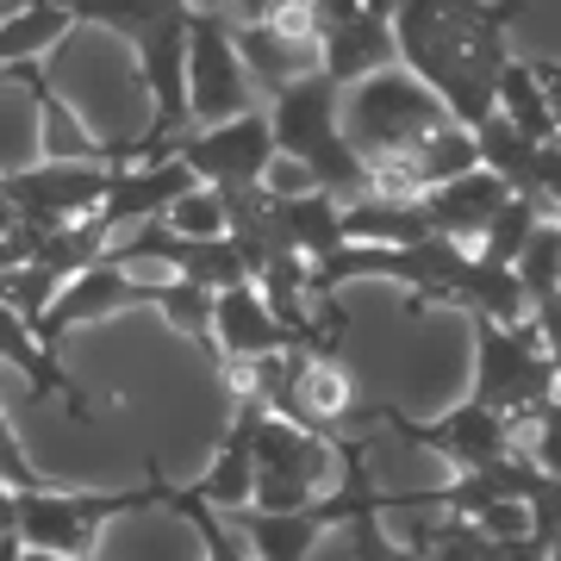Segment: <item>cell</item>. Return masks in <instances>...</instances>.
<instances>
[{
    "label": "cell",
    "instance_id": "1",
    "mask_svg": "<svg viewBox=\"0 0 561 561\" xmlns=\"http://www.w3.org/2000/svg\"><path fill=\"white\" fill-rule=\"evenodd\" d=\"M524 0H393V57L449 106L456 125L493 119V94L512 62V25Z\"/></svg>",
    "mask_w": 561,
    "mask_h": 561
},
{
    "label": "cell",
    "instance_id": "2",
    "mask_svg": "<svg viewBox=\"0 0 561 561\" xmlns=\"http://www.w3.org/2000/svg\"><path fill=\"white\" fill-rule=\"evenodd\" d=\"M162 500V461L144 468L138 486H32V493H13V537L25 549H50V556L69 561H94L101 549V530L113 518H131V512H157Z\"/></svg>",
    "mask_w": 561,
    "mask_h": 561
},
{
    "label": "cell",
    "instance_id": "3",
    "mask_svg": "<svg viewBox=\"0 0 561 561\" xmlns=\"http://www.w3.org/2000/svg\"><path fill=\"white\" fill-rule=\"evenodd\" d=\"M262 113H268V131H275L280 157L306 162L312 181L331 187L337 201H356L362 194V157L350 150V138H343V88L337 81L312 69V76L275 88Z\"/></svg>",
    "mask_w": 561,
    "mask_h": 561
},
{
    "label": "cell",
    "instance_id": "4",
    "mask_svg": "<svg viewBox=\"0 0 561 561\" xmlns=\"http://www.w3.org/2000/svg\"><path fill=\"white\" fill-rule=\"evenodd\" d=\"M474 324V393L468 400L486 405V412H500L518 424H530L542 405L561 393V368L556 356L542 350L537 324H493V319H468Z\"/></svg>",
    "mask_w": 561,
    "mask_h": 561
},
{
    "label": "cell",
    "instance_id": "5",
    "mask_svg": "<svg viewBox=\"0 0 561 561\" xmlns=\"http://www.w3.org/2000/svg\"><path fill=\"white\" fill-rule=\"evenodd\" d=\"M437 125H449V106L424 88L405 62H387L375 76L343 88V138L356 157H387V150H412Z\"/></svg>",
    "mask_w": 561,
    "mask_h": 561
},
{
    "label": "cell",
    "instance_id": "6",
    "mask_svg": "<svg viewBox=\"0 0 561 561\" xmlns=\"http://www.w3.org/2000/svg\"><path fill=\"white\" fill-rule=\"evenodd\" d=\"M113 162L94 157H38L25 169H0V194L13 206V231H62L106 201Z\"/></svg>",
    "mask_w": 561,
    "mask_h": 561
},
{
    "label": "cell",
    "instance_id": "7",
    "mask_svg": "<svg viewBox=\"0 0 561 561\" xmlns=\"http://www.w3.org/2000/svg\"><path fill=\"white\" fill-rule=\"evenodd\" d=\"M331 481H337V443L268 412L256 431V486H250V505L256 512H300L319 493H331Z\"/></svg>",
    "mask_w": 561,
    "mask_h": 561
},
{
    "label": "cell",
    "instance_id": "8",
    "mask_svg": "<svg viewBox=\"0 0 561 561\" xmlns=\"http://www.w3.org/2000/svg\"><path fill=\"white\" fill-rule=\"evenodd\" d=\"M256 76L243 69L231 20L225 13H194L187 25V125H225L256 106Z\"/></svg>",
    "mask_w": 561,
    "mask_h": 561
},
{
    "label": "cell",
    "instance_id": "9",
    "mask_svg": "<svg viewBox=\"0 0 561 561\" xmlns=\"http://www.w3.org/2000/svg\"><path fill=\"white\" fill-rule=\"evenodd\" d=\"M368 419L387 424V431H400L405 443H419V449H431V456H443L456 474H468V468H486V461H500L518 449V431H512V419H500V412H486V405L461 400L449 405L443 419H405L400 405H368Z\"/></svg>",
    "mask_w": 561,
    "mask_h": 561
},
{
    "label": "cell",
    "instance_id": "10",
    "mask_svg": "<svg viewBox=\"0 0 561 561\" xmlns=\"http://www.w3.org/2000/svg\"><path fill=\"white\" fill-rule=\"evenodd\" d=\"M169 150L194 169V181L225 194V187H256L262 181V169L275 162V131H268V113L250 106L225 125H187L181 138H169Z\"/></svg>",
    "mask_w": 561,
    "mask_h": 561
},
{
    "label": "cell",
    "instance_id": "11",
    "mask_svg": "<svg viewBox=\"0 0 561 561\" xmlns=\"http://www.w3.org/2000/svg\"><path fill=\"white\" fill-rule=\"evenodd\" d=\"M131 306H144V275H131V268L101 256V262H88V268H76V275L62 280L57 300L32 319V331H38V343L62 350L81 324H106V319H119V312H131Z\"/></svg>",
    "mask_w": 561,
    "mask_h": 561
},
{
    "label": "cell",
    "instance_id": "12",
    "mask_svg": "<svg viewBox=\"0 0 561 561\" xmlns=\"http://www.w3.org/2000/svg\"><path fill=\"white\" fill-rule=\"evenodd\" d=\"M194 187V169L169 150V157H150V162H119L113 181H106V201L94 206V225H101L106 238H119L131 225L144 219H162V206L181 201Z\"/></svg>",
    "mask_w": 561,
    "mask_h": 561
},
{
    "label": "cell",
    "instance_id": "13",
    "mask_svg": "<svg viewBox=\"0 0 561 561\" xmlns=\"http://www.w3.org/2000/svg\"><path fill=\"white\" fill-rule=\"evenodd\" d=\"M0 368H13L38 400H62L76 424H101V405L88 400V387L62 368L50 343H38V331H32V324H25L7 300H0Z\"/></svg>",
    "mask_w": 561,
    "mask_h": 561
},
{
    "label": "cell",
    "instance_id": "14",
    "mask_svg": "<svg viewBox=\"0 0 561 561\" xmlns=\"http://www.w3.org/2000/svg\"><path fill=\"white\" fill-rule=\"evenodd\" d=\"M280 350H300L294 331L268 312V300L256 294V280H238L213 300V368L225 362H262Z\"/></svg>",
    "mask_w": 561,
    "mask_h": 561
},
{
    "label": "cell",
    "instance_id": "15",
    "mask_svg": "<svg viewBox=\"0 0 561 561\" xmlns=\"http://www.w3.org/2000/svg\"><path fill=\"white\" fill-rule=\"evenodd\" d=\"M262 419H268V405H262V400H238V412H231V424H225L219 449H213V461H206V474H201V481H187L206 505H219V512H238V505H250V486H256V431H262Z\"/></svg>",
    "mask_w": 561,
    "mask_h": 561
},
{
    "label": "cell",
    "instance_id": "16",
    "mask_svg": "<svg viewBox=\"0 0 561 561\" xmlns=\"http://www.w3.org/2000/svg\"><path fill=\"white\" fill-rule=\"evenodd\" d=\"M512 201V187H505L493 169H461L456 181H437L431 194H424V219H431V231L437 238H456V243H481V231H486V219L500 213V206Z\"/></svg>",
    "mask_w": 561,
    "mask_h": 561
},
{
    "label": "cell",
    "instance_id": "17",
    "mask_svg": "<svg viewBox=\"0 0 561 561\" xmlns=\"http://www.w3.org/2000/svg\"><path fill=\"white\" fill-rule=\"evenodd\" d=\"M387 62H400L393 57V25H387V13H375V7L356 13V20L331 25V32L319 38V76H331L337 88L375 76V69H387Z\"/></svg>",
    "mask_w": 561,
    "mask_h": 561
},
{
    "label": "cell",
    "instance_id": "18",
    "mask_svg": "<svg viewBox=\"0 0 561 561\" xmlns=\"http://www.w3.org/2000/svg\"><path fill=\"white\" fill-rule=\"evenodd\" d=\"M431 238L424 201H381V194H356L343 201V243H381V250H405V243Z\"/></svg>",
    "mask_w": 561,
    "mask_h": 561
},
{
    "label": "cell",
    "instance_id": "19",
    "mask_svg": "<svg viewBox=\"0 0 561 561\" xmlns=\"http://www.w3.org/2000/svg\"><path fill=\"white\" fill-rule=\"evenodd\" d=\"M280 238L287 250H300L306 262H324L331 250H343V201L331 187H306V194H287L275 206Z\"/></svg>",
    "mask_w": 561,
    "mask_h": 561
},
{
    "label": "cell",
    "instance_id": "20",
    "mask_svg": "<svg viewBox=\"0 0 561 561\" xmlns=\"http://www.w3.org/2000/svg\"><path fill=\"white\" fill-rule=\"evenodd\" d=\"M213 300L219 294L201 287V280H187V275H144V306H157L162 324L175 337L194 343L206 362H213Z\"/></svg>",
    "mask_w": 561,
    "mask_h": 561
},
{
    "label": "cell",
    "instance_id": "21",
    "mask_svg": "<svg viewBox=\"0 0 561 561\" xmlns=\"http://www.w3.org/2000/svg\"><path fill=\"white\" fill-rule=\"evenodd\" d=\"M69 32H76L69 7H57V0H20L13 13H0V69L50 57Z\"/></svg>",
    "mask_w": 561,
    "mask_h": 561
},
{
    "label": "cell",
    "instance_id": "22",
    "mask_svg": "<svg viewBox=\"0 0 561 561\" xmlns=\"http://www.w3.org/2000/svg\"><path fill=\"white\" fill-rule=\"evenodd\" d=\"M493 113H500V119L512 125V131H524L530 144H556V138H561L556 113H549V94H542L537 69H530L524 57H512V62H505L500 94H493Z\"/></svg>",
    "mask_w": 561,
    "mask_h": 561
},
{
    "label": "cell",
    "instance_id": "23",
    "mask_svg": "<svg viewBox=\"0 0 561 561\" xmlns=\"http://www.w3.org/2000/svg\"><path fill=\"white\" fill-rule=\"evenodd\" d=\"M157 512H175L194 537H201V549H206V561H256L250 556V542L231 530V518H225L219 505H206L194 486H175L169 474H162V500H157Z\"/></svg>",
    "mask_w": 561,
    "mask_h": 561
},
{
    "label": "cell",
    "instance_id": "24",
    "mask_svg": "<svg viewBox=\"0 0 561 561\" xmlns=\"http://www.w3.org/2000/svg\"><path fill=\"white\" fill-rule=\"evenodd\" d=\"M549 219L537 201H524V194H512V201L486 219V231H481V243H474V256H486V262H500V268H512L518 262V250L530 243V231Z\"/></svg>",
    "mask_w": 561,
    "mask_h": 561
},
{
    "label": "cell",
    "instance_id": "25",
    "mask_svg": "<svg viewBox=\"0 0 561 561\" xmlns=\"http://www.w3.org/2000/svg\"><path fill=\"white\" fill-rule=\"evenodd\" d=\"M412 157H419V175H424V194L437 187V181H456L461 169H474L481 162V150H474V131L468 125H437L424 144H412Z\"/></svg>",
    "mask_w": 561,
    "mask_h": 561
},
{
    "label": "cell",
    "instance_id": "26",
    "mask_svg": "<svg viewBox=\"0 0 561 561\" xmlns=\"http://www.w3.org/2000/svg\"><path fill=\"white\" fill-rule=\"evenodd\" d=\"M512 275H518L524 300L556 294V287H561V219H542L537 231H530V243H524L518 262H512Z\"/></svg>",
    "mask_w": 561,
    "mask_h": 561
},
{
    "label": "cell",
    "instance_id": "27",
    "mask_svg": "<svg viewBox=\"0 0 561 561\" xmlns=\"http://www.w3.org/2000/svg\"><path fill=\"white\" fill-rule=\"evenodd\" d=\"M162 225H169L175 238H225V231H231V225H225V194L206 187V181H194L181 201L162 206Z\"/></svg>",
    "mask_w": 561,
    "mask_h": 561
},
{
    "label": "cell",
    "instance_id": "28",
    "mask_svg": "<svg viewBox=\"0 0 561 561\" xmlns=\"http://www.w3.org/2000/svg\"><path fill=\"white\" fill-rule=\"evenodd\" d=\"M0 481L13 486V493H32V486H62L57 474H44L38 461L25 456L20 431H13V419H7V405H0Z\"/></svg>",
    "mask_w": 561,
    "mask_h": 561
},
{
    "label": "cell",
    "instance_id": "29",
    "mask_svg": "<svg viewBox=\"0 0 561 561\" xmlns=\"http://www.w3.org/2000/svg\"><path fill=\"white\" fill-rule=\"evenodd\" d=\"M381 518H387V512H356V518L343 524V537H350V549H356L362 561H431L424 549H400V542H387Z\"/></svg>",
    "mask_w": 561,
    "mask_h": 561
},
{
    "label": "cell",
    "instance_id": "30",
    "mask_svg": "<svg viewBox=\"0 0 561 561\" xmlns=\"http://www.w3.org/2000/svg\"><path fill=\"white\" fill-rule=\"evenodd\" d=\"M524 456L537 461L542 474H556V481H561V393L542 405L537 419H530V449H524Z\"/></svg>",
    "mask_w": 561,
    "mask_h": 561
},
{
    "label": "cell",
    "instance_id": "31",
    "mask_svg": "<svg viewBox=\"0 0 561 561\" xmlns=\"http://www.w3.org/2000/svg\"><path fill=\"white\" fill-rule=\"evenodd\" d=\"M474 524H481L493 542H512V537H537V524H530V505L524 500H493L474 512Z\"/></svg>",
    "mask_w": 561,
    "mask_h": 561
},
{
    "label": "cell",
    "instance_id": "32",
    "mask_svg": "<svg viewBox=\"0 0 561 561\" xmlns=\"http://www.w3.org/2000/svg\"><path fill=\"white\" fill-rule=\"evenodd\" d=\"M486 561H549V542L542 537H512V542H493Z\"/></svg>",
    "mask_w": 561,
    "mask_h": 561
},
{
    "label": "cell",
    "instance_id": "33",
    "mask_svg": "<svg viewBox=\"0 0 561 561\" xmlns=\"http://www.w3.org/2000/svg\"><path fill=\"white\" fill-rule=\"evenodd\" d=\"M280 7H294V0H231L225 20L231 25H256V20H268V13H280Z\"/></svg>",
    "mask_w": 561,
    "mask_h": 561
},
{
    "label": "cell",
    "instance_id": "34",
    "mask_svg": "<svg viewBox=\"0 0 561 561\" xmlns=\"http://www.w3.org/2000/svg\"><path fill=\"white\" fill-rule=\"evenodd\" d=\"M530 69H537V81H542V94H549V113H556V125H561V62L537 57V62H530Z\"/></svg>",
    "mask_w": 561,
    "mask_h": 561
},
{
    "label": "cell",
    "instance_id": "35",
    "mask_svg": "<svg viewBox=\"0 0 561 561\" xmlns=\"http://www.w3.org/2000/svg\"><path fill=\"white\" fill-rule=\"evenodd\" d=\"M20 561H69V556H50V549H20Z\"/></svg>",
    "mask_w": 561,
    "mask_h": 561
},
{
    "label": "cell",
    "instance_id": "36",
    "mask_svg": "<svg viewBox=\"0 0 561 561\" xmlns=\"http://www.w3.org/2000/svg\"><path fill=\"white\" fill-rule=\"evenodd\" d=\"M549 561H561V530H556V537H549Z\"/></svg>",
    "mask_w": 561,
    "mask_h": 561
},
{
    "label": "cell",
    "instance_id": "37",
    "mask_svg": "<svg viewBox=\"0 0 561 561\" xmlns=\"http://www.w3.org/2000/svg\"><path fill=\"white\" fill-rule=\"evenodd\" d=\"M375 7H381V13H393V0H375Z\"/></svg>",
    "mask_w": 561,
    "mask_h": 561
}]
</instances>
